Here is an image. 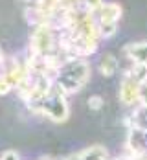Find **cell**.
I'll list each match as a JSON object with an SVG mask.
<instances>
[{"label": "cell", "mask_w": 147, "mask_h": 160, "mask_svg": "<svg viewBox=\"0 0 147 160\" xmlns=\"http://www.w3.org/2000/svg\"><path fill=\"white\" fill-rule=\"evenodd\" d=\"M116 70H118V59H116L114 55H110V53L103 55V59L99 61V72L109 78V76L114 74Z\"/></svg>", "instance_id": "obj_3"}, {"label": "cell", "mask_w": 147, "mask_h": 160, "mask_svg": "<svg viewBox=\"0 0 147 160\" xmlns=\"http://www.w3.org/2000/svg\"><path fill=\"white\" fill-rule=\"evenodd\" d=\"M6 66V55H4V52H2V48H0V70Z\"/></svg>", "instance_id": "obj_7"}, {"label": "cell", "mask_w": 147, "mask_h": 160, "mask_svg": "<svg viewBox=\"0 0 147 160\" xmlns=\"http://www.w3.org/2000/svg\"><path fill=\"white\" fill-rule=\"evenodd\" d=\"M138 99L144 101V105H147V81L140 83V87H138Z\"/></svg>", "instance_id": "obj_6"}, {"label": "cell", "mask_w": 147, "mask_h": 160, "mask_svg": "<svg viewBox=\"0 0 147 160\" xmlns=\"http://www.w3.org/2000/svg\"><path fill=\"white\" fill-rule=\"evenodd\" d=\"M28 109L32 112H35V114H39V116L48 118L50 122H55V123L65 122L68 118V114H70V107L66 103V96L61 90H57L55 87H51V90L46 96H42L39 101L32 103Z\"/></svg>", "instance_id": "obj_2"}, {"label": "cell", "mask_w": 147, "mask_h": 160, "mask_svg": "<svg viewBox=\"0 0 147 160\" xmlns=\"http://www.w3.org/2000/svg\"><path fill=\"white\" fill-rule=\"evenodd\" d=\"M88 107H90L92 111H99V109L103 107V98H99V96L88 98Z\"/></svg>", "instance_id": "obj_5"}, {"label": "cell", "mask_w": 147, "mask_h": 160, "mask_svg": "<svg viewBox=\"0 0 147 160\" xmlns=\"http://www.w3.org/2000/svg\"><path fill=\"white\" fill-rule=\"evenodd\" d=\"M90 79V64L85 59H66L53 76V87L65 96L79 92Z\"/></svg>", "instance_id": "obj_1"}, {"label": "cell", "mask_w": 147, "mask_h": 160, "mask_svg": "<svg viewBox=\"0 0 147 160\" xmlns=\"http://www.w3.org/2000/svg\"><path fill=\"white\" fill-rule=\"evenodd\" d=\"M15 88H13V85H11V81L7 79V76L0 70V96H7V94H11Z\"/></svg>", "instance_id": "obj_4"}]
</instances>
